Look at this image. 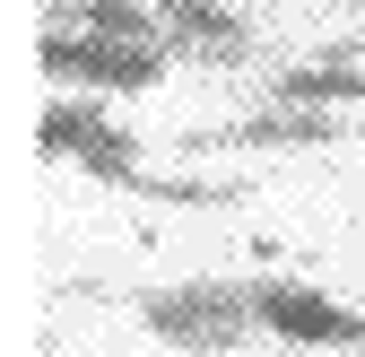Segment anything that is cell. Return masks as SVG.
<instances>
[{"label": "cell", "mask_w": 365, "mask_h": 357, "mask_svg": "<svg viewBox=\"0 0 365 357\" xmlns=\"http://www.w3.org/2000/svg\"><path fill=\"white\" fill-rule=\"evenodd\" d=\"M339 140H348L339 105H279V96H269L261 114H244V122L182 131V149H339Z\"/></svg>", "instance_id": "5b68a950"}, {"label": "cell", "mask_w": 365, "mask_h": 357, "mask_svg": "<svg viewBox=\"0 0 365 357\" xmlns=\"http://www.w3.org/2000/svg\"><path fill=\"white\" fill-rule=\"evenodd\" d=\"M43 157H70V166H87L96 183H113V192H130V174H140V140L130 131H113L96 105H78V96H53L43 105Z\"/></svg>", "instance_id": "277c9868"}, {"label": "cell", "mask_w": 365, "mask_h": 357, "mask_svg": "<svg viewBox=\"0 0 365 357\" xmlns=\"http://www.w3.org/2000/svg\"><path fill=\"white\" fill-rule=\"evenodd\" d=\"M78 26H96V35H130V44H165L157 0H78Z\"/></svg>", "instance_id": "ba28073f"}, {"label": "cell", "mask_w": 365, "mask_h": 357, "mask_svg": "<svg viewBox=\"0 0 365 357\" xmlns=\"http://www.w3.org/2000/svg\"><path fill=\"white\" fill-rule=\"evenodd\" d=\"M140 323L182 348V357H226V348H244L252 340V288L244 279H182V288H148L140 296Z\"/></svg>", "instance_id": "6da1fadb"}, {"label": "cell", "mask_w": 365, "mask_h": 357, "mask_svg": "<svg viewBox=\"0 0 365 357\" xmlns=\"http://www.w3.org/2000/svg\"><path fill=\"white\" fill-rule=\"evenodd\" d=\"M174 44H130V35H96V26H43V70L70 87H113V96H148L165 79Z\"/></svg>", "instance_id": "7a4b0ae2"}, {"label": "cell", "mask_w": 365, "mask_h": 357, "mask_svg": "<svg viewBox=\"0 0 365 357\" xmlns=\"http://www.w3.org/2000/svg\"><path fill=\"white\" fill-rule=\"evenodd\" d=\"M279 105H365V70H356V44H331L322 61H296L269 79Z\"/></svg>", "instance_id": "52a82bcc"}, {"label": "cell", "mask_w": 365, "mask_h": 357, "mask_svg": "<svg viewBox=\"0 0 365 357\" xmlns=\"http://www.w3.org/2000/svg\"><path fill=\"white\" fill-rule=\"evenodd\" d=\"M43 9H53V26H61V18H70V9H78V0H43Z\"/></svg>", "instance_id": "9c48e42d"}, {"label": "cell", "mask_w": 365, "mask_h": 357, "mask_svg": "<svg viewBox=\"0 0 365 357\" xmlns=\"http://www.w3.org/2000/svg\"><path fill=\"white\" fill-rule=\"evenodd\" d=\"M252 288V314L269 340H296V348H365V314L304 279H244Z\"/></svg>", "instance_id": "3957f363"}, {"label": "cell", "mask_w": 365, "mask_h": 357, "mask_svg": "<svg viewBox=\"0 0 365 357\" xmlns=\"http://www.w3.org/2000/svg\"><path fill=\"white\" fill-rule=\"evenodd\" d=\"M157 18H165V44H174V53H192L209 70L252 61V26L226 9V0H157Z\"/></svg>", "instance_id": "8992f818"}]
</instances>
